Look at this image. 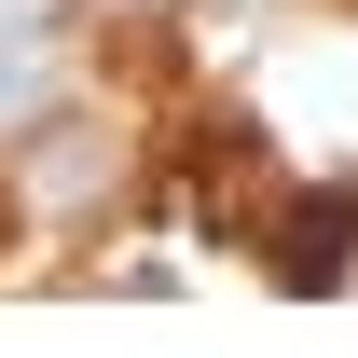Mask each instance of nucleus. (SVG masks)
I'll list each match as a JSON object with an SVG mask.
<instances>
[{
    "label": "nucleus",
    "mask_w": 358,
    "mask_h": 358,
    "mask_svg": "<svg viewBox=\"0 0 358 358\" xmlns=\"http://www.w3.org/2000/svg\"><path fill=\"white\" fill-rule=\"evenodd\" d=\"M55 138H69V152H28V207H55V221H69V207H96V193L124 179V152H110V138L83 152V124H55Z\"/></svg>",
    "instance_id": "nucleus-2"
},
{
    "label": "nucleus",
    "mask_w": 358,
    "mask_h": 358,
    "mask_svg": "<svg viewBox=\"0 0 358 358\" xmlns=\"http://www.w3.org/2000/svg\"><path fill=\"white\" fill-rule=\"evenodd\" d=\"M69 42H83V0H0V138H14V152L55 124Z\"/></svg>",
    "instance_id": "nucleus-1"
}]
</instances>
